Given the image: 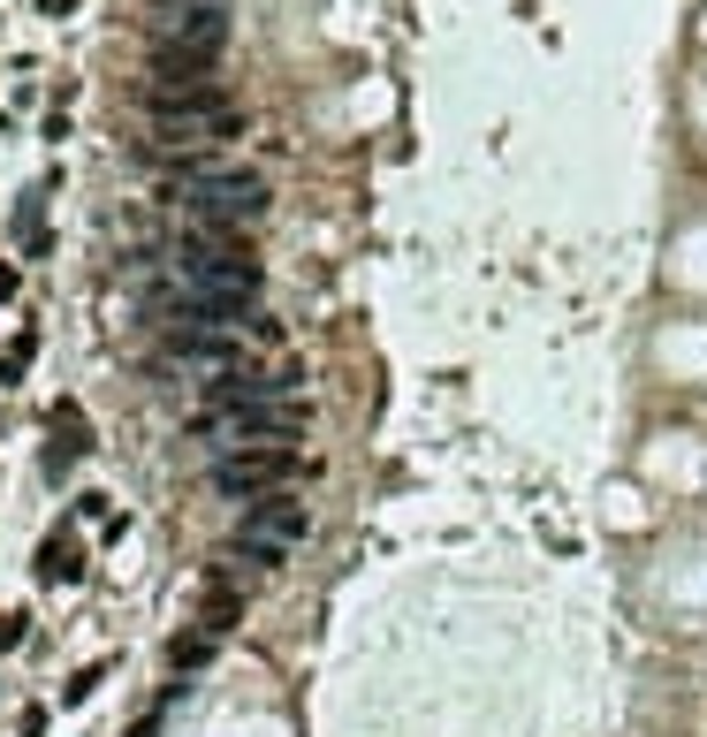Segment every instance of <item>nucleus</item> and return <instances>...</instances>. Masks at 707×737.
<instances>
[{"mask_svg": "<svg viewBox=\"0 0 707 737\" xmlns=\"http://www.w3.org/2000/svg\"><path fill=\"white\" fill-rule=\"evenodd\" d=\"M168 274H176L182 296H198V304H213V312H236V319H244V304L259 296V259H251V244H236L228 229H190V236H176Z\"/></svg>", "mask_w": 707, "mask_h": 737, "instance_id": "obj_1", "label": "nucleus"}, {"mask_svg": "<svg viewBox=\"0 0 707 737\" xmlns=\"http://www.w3.org/2000/svg\"><path fill=\"white\" fill-rule=\"evenodd\" d=\"M168 206L190 213L198 229H251V221H267V175H251V167H213V160H190L176 167V183H168Z\"/></svg>", "mask_w": 707, "mask_h": 737, "instance_id": "obj_2", "label": "nucleus"}, {"mask_svg": "<svg viewBox=\"0 0 707 737\" xmlns=\"http://www.w3.org/2000/svg\"><path fill=\"white\" fill-rule=\"evenodd\" d=\"M297 479V448L290 442H251V448H228L213 464V494L228 502H267V494H290Z\"/></svg>", "mask_w": 707, "mask_h": 737, "instance_id": "obj_3", "label": "nucleus"}, {"mask_svg": "<svg viewBox=\"0 0 707 737\" xmlns=\"http://www.w3.org/2000/svg\"><path fill=\"white\" fill-rule=\"evenodd\" d=\"M153 115V152H182V167L190 160H205L213 138H236L244 130V115L228 107V100H190V107H145Z\"/></svg>", "mask_w": 707, "mask_h": 737, "instance_id": "obj_4", "label": "nucleus"}, {"mask_svg": "<svg viewBox=\"0 0 707 737\" xmlns=\"http://www.w3.org/2000/svg\"><path fill=\"white\" fill-rule=\"evenodd\" d=\"M305 533H313V510H305V502H290V494H267V502H251V510H244L236 548H244V555H259V563H282L290 548H305Z\"/></svg>", "mask_w": 707, "mask_h": 737, "instance_id": "obj_5", "label": "nucleus"}, {"mask_svg": "<svg viewBox=\"0 0 707 737\" xmlns=\"http://www.w3.org/2000/svg\"><path fill=\"white\" fill-rule=\"evenodd\" d=\"M305 426H313V403H305V396H259V403H236V411L213 419V434H221L228 448L290 442V434H305Z\"/></svg>", "mask_w": 707, "mask_h": 737, "instance_id": "obj_6", "label": "nucleus"}, {"mask_svg": "<svg viewBox=\"0 0 707 737\" xmlns=\"http://www.w3.org/2000/svg\"><path fill=\"white\" fill-rule=\"evenodd\" d=\"M76 571H84V563H76L69 540H46V548H38V578H46V586H69Z\"/></svg>", "mask_w": 707, "mask_h": 737, "instance_id": "obj_7", "label": "nucleus"}, {"mask_svg": "<svg viewBox=\"0 0 707 737\" xmlns=\"http://www.w3.org/2000/svg\"><path fill=\"white\" fill-rule=\"evenodd\" d=\"M228 623H236V593L213 578V586H205V631H228Z\"/></svg>", "mask_w": 707, "mask_h": 737, "instance_id": "obj_8", "label": "nucleus"}, {"mask_svg": "<svg viewBox=\"0 0 707 737\" xmlns=\"http://www.w3.org/2000/svg\"><path fill=\"white\" fill-rule=\"evenodd\" d=\"M153 8H182V0H153Z\"/></svg>", "mask_w": 707, "mask_h": 737, "instance_id": "obj_9", "label": "nucleus"}]
</instances>
